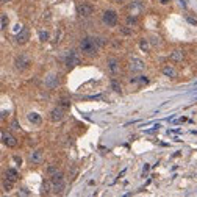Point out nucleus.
Here are the masks:
<instances>
[{
    "label": "nucleus",
    "mask_w": 197,
    "mask_h": 197,
    "mask_svg": "<svg viewBox=\"0 0 197 197\" xmlns=\"http://www.w3.org/2000/svg\"><path fill=\"white\" fill-rule=\"evenodd\" d=\"M8 2H10V0H2V3H8Z\"/></svg>",
    "instance_id": "f704fd0d"
},
{
    "label": "nucleus",
    "mask_w": 197,
    "mask_h": 197,
    "mask_svg": "<svg viewBox=\"0 0 197 197\" xmlns=\"http://www.w3.org/2000/svg\"><path fill=\"white\" fill-rule=\"evenodd\" d=\"M144 67H145L144 61H141L138 58H133L130 61V71L131 72H141V71H144Z\"/></svg>",
    "instance_id": "0eeeda50"
},
{
    "label": "nucleus",
    "mask_w": 197,
    "mask_h": 197,
    "mask_svg": "<svg viewBox=\"0 0 197 197\" xmlns=\"http://www.w3.org/2000/svg\"><path fill=\"white\" fill-rule=\"evenodd\" d=\"M122 33H124V35H131V30H128L127 27H124V28H122Z\"/></svg>",
    "instance_id": "7c9ffc66"
},
{
    "label": "nucleus",
    "mask_w": 197,
    "mask_h": 197,
    "mask_svg": "<svg viewBox=\"0 0 197 197\" xmlns=\"http://www.w3.org/2000/svg\"><path fill=\"white\" fill-rule=\"evenodd\" d=\"M39 39L42 41V42H44V41H47V39H49V33H47V31H42V30H41V31H39Z\"/></svg>",
    "instance_id": "393cba45"
},
{
    "label": "nucleus",
    "mask_w": 197,
    "mask_h": 197,
    "mask_svg": "<svg viewBox=\"0 0 197 197\" xmlns=\"http://www.w3.org/2000/svg\"><path fill=\"white\" fill-rule=\"evenodd\" d=\"M2 143L5 145H8V147H16L17 145V141L14 136L10 133H5V131H2Z\"/></svg>",
    "instance_id": "423d86ee"
},
{
    "label": "nucleus",
    "mask_w": 197,
    "mask_h": 197,
    "mask_svg": "<svg viewBox=\"0 0 197 197\" xmlns=\"http://www.w3.org/2000/svg\"><path fill=\"white\" fill-rule=\"evenodd\" d=\"M80 49H81V52H83L85 55H88V56H94V55L97 53V41L92 39V38L81 39Z\"/></svg>",
    "instance_id": "f257e3e1"
},
{
    "label": "nucleus",
    "mask_w": 197,
    "mask_h": 197,
    "mask_svg": "<svg viewBox=\"0 0 197 197\" xmlns=\"http://www.w3.org/2000/svg\"><path fill=\"white\" fill-rule=\"evenodd\" d=\"M63 117H64V109H63V107L53 108L52 111H50V121H52V122H59Z\"/></svg>",
    "instance_id": "20e7f679"
},
{
    "label": "nucleus",
    "mask_w": 197,
    "mask_h": 197,
    "mask_svg": "<svg viewBox=\"0 0 197 197\" xmlns=\"http://www.w3.org/2000/svg\"><path fill=\"white\" fill-rule=\"evenodd\" d=\"M58 103H59V107H63V108H69L71 107V99L67 97V95H61L58 100Z\"/></svg>",
    "instance_id": "a211bd4d"
},
{
    "label": "nucleus",
    "mask_w": 197,
    "mask_h": 197,
    "mask_svg": "<svg viewBox=\"0 0 197 197\" xmlns=\"http://www.w3.org/2000/svg\"><path fill=\"white\" fill-rule=\"evenodd\" d=\"M28 160H30V163H41L42 161V152L41 150H35V152H31L28 155Z\"/></svg>",
    "instance_id": "9b49d317"
},
{
    "label": "nucleus",
    "mask_w": 197,
    "mask_h": 197,
    "mask_svg": "<svg viewBox=\"0 0 197 197\" xmlns=\"http://www.w3.org/2000/svg\"><path fill=\"white\" fill-rule=\"evenodd\" d=\"M28 39H30L28 30H20L19 33H17V36H16V42L17 44H25Z\"/></svg>",
    "instance_id": "1a4fd4ad"
},
{
    "label": "nucleus",
    "mask_w": 197,
    "mask_h": 197,
    "mask_svg": "<svg viewBox=\"0 0 197 197\" xmlns=\"http://www.w3.org/2000/svg\"><path fill=\"white\" fill-rule=\"evenodd\" d=\"M64 175H63V172L61 171H56V172H53L52 175H50V181H59V180H63Z\"/></svg>",
    "instance_id": "6ab92c4d"
},
{
    "label": "nucleus",
    "mask_w": 197,
    "mask_h": 197,
    "mask_svg": "<svg viewBox=\"0 0 197 197\" xmlns=\"http://www.w3.org/2000/svg\"><path fill=\"white\" fill-rule=\"evenodd\" d=\"M138 83L147 85V83H149V78H147V77H143V75H141V77H138Z\"/></svg>",
    "instance_id": "bb28decb"
},
{
    "label": "nucleus",
    "mask_w": 197,
    "mask_h": 197,
    "mask_svg": "<svg viewBox=\"0 0 197 197\" xmlns=\"http://www.w3.org/2000/svg\"><path fill=\"white\" fill-rule=\"evenodd\" d=\"M183 58H185V52H183V50H174V52L171 53L172 61H181Z\"/></svg>",
    "instance_id": "2eb2a0df"
},
{
    "label": "nucleus",
    "mask_w": 197,
    "mask_h": 197,
    "mask_svg": "<svg viewBox=\"0 0 197 197\" xmlns=\"http://www.w3.org/2000/svg\"><path fill=\"white\" fill-rule=\"evenodd\" d=\"M28 121L31 122V124H36V125H38V124H41V121H42V119H41V116L38 113H35V111H31V113H28Z\"/></svg>",
    "instance_id": "dca6fc26"
},
{
    "label": "nucleus",
    "mask_w": 197,
    "mask_h": 197,
    "mask_svg": "<svg viewBox=\"0 0 197 197\" xmlns=\"http://www.w3.org/2000/svg\"><path fill=\"white\" fill-rule=\"evenodd\" d=\"M52 191L55 194H61L64 191V180H59V181H52Z\"/></svg>",
    "instance_id": "ddd939ff"
},
{
    "label": "nucleus",
    "mask_w": 197,
    "mask_h": 197,
    "mask_svg": "<svg viewBox=\"0 0 197 197\" xmlns=\"http://www.w3.org/2000/svg\"><path fill=\"white\" fill-rule=\"evenodd\" d=\"M97 44H99V45H103V44H105V39L99 38V39H97Z\"/></svg>",
    "instance_id": "72a5a7b5"
},
{
    "label": "nucleus",
    "mask_w": 197,
    "mask_h": 197,
    "mask_svg": "<svg viewBox=\"0 0 197 197\" xmlns=\"http://www.w3.org/2000/svg\"><path fill=\"white\" fill-rule=\"evenodd\" d=\"M28 66H30L28 55L20 53L19 56H16V59H14V67H16L17 71H25V69H28Z\"/></svg>",
    "instance_id": "f03ea898"
},
{
    "label": "nucleus",
    "mask_w": 197,
    "mask_h": 197,
    "mask_svg": "<svg viewBox=\"0 0 197 197\" xmlns=\"http://www.w3.org/2000/svg\"><path fill=\"white\" fill-rule=\"evenodd\" d=\"M20 194H22V196H28L30 192H28V189H27V188H22V189H20Z\"/></svg>",
    "instance_id": "c756f323"
},
{
    "label": "nucleus",
    "mask_w": 197,
    "mask_h": 197,
    "mask_svg": "<svg viewBox=\"0 0 197 197\" xmlns=\"http://www.w3.org/2000/svg\"><path fill=\"white\" fill-rule=\"evenodd\" d=\"M111 86H113V91H114V92H121V91H122L121 85H119L116 80H113V81H111Z\"/></svg>",
    "instance_id": "5701e85b"
},
{
    "label": "nucleus",
    "mask_w": 197,
    "mask_h": 197,
    "mask_svg": "<svg viewBox=\"0 0 197 197\" xmlns=\"http://www.w3.org/2000/svg\"><path fill=\"white\" fill-rule=\"evenodd\" d=\"M108 69H109L111 74H117V72H119V63H117V59H114V58L109 59V61H108Z\"/></svg>",
    "instance_id": "4468645a"
},
{
    "label": "nucleus",
    "mask_w": 197,
    "mask_h": 197,
    "mask_svg": "<svg viewBox=\"0 0 197 197\" xmlns=\"http://www.w3.org/2000/svg\"><path fill=\"white\" fill-rule=\"evenodd\" d=\"M152 39H153V41H152V44H155V45H158V44H160V39H158V38H155V36H153Z\"/></svg>",
    "instance_id": "473e14b6"
},
{
    "label": "nucleus",
    "mask_w": 197,
    "mask_h": 197,
    "mask_svg": "<svg viewBox=\"0 0 197 197\" xmlns=\"http://www.w3.org/2000/svg\"><path fill=\"white\" fill-rule=\"evenodd\" d=\"M13 160H14V163H16V164H19V166H20V163H22V158H20V157L14 155V157H13Z\"/></svg>",
    "instance_id": "c85d7f7f"
},
{
    "label": "nucleus",
    "mask_w": 197,
    "mask_h": 197,
    "mask_svg": "<svg viewBox=\"0 0 197 197\" xmlns=\"http://www.w3.org/2000/svg\"><path fill=\"white\" fill-rule=\"evenodd\" d=\"M128 24H136V19H135V17H128Z\"/></svg>",
    "instance_id": "2f4dec72"
},
{
    "label": "nucleus",
    "mask_w": 197,
    "mask_h": 197,
    "mask_svg": "<svg viewBox=\"0 0 197 197\" xmlns=\"http://www.w3.org/2000/svg\"><path fill=\"white\" fill-rule=\"evenodd\" d=\"M163 74L166 77H171V78H175V77H177V72L174 71L171 66H164L163 67Z\"/></svg>",
    "instance_id": "f3484780"
},
{
    "label": "nucleus",
    "mask_w": 197,
    "mask_h": 197,
    "mask_svg": "<svg viewBox=\"0 0 197 197\" xmlns=\"http://www.w3.org/2000/svg\"><path fill=\"white\" fill-rule=\"evenodd\" d=\"M5 177L8 178V180H11V181H16L17 178H19V172H17V169H14V167H10V169H6Z\"/></svg>",
    "instance_id": "f8f14e48"
},
{
    "label": "nucleus",
    "mask_w": 197,
    "mask_h": 197,
    "mask_svg": "<svg viewBox=\"0 0 197 197\" xmlns=\"http://www.w3.org/2000/svg\"><path fill=\"white\" fill-rule=\"evenodd\" d=\"M10 127H11V130H14V131H19V128H20V125H19V122H17V121H16V119H14V121H13V122H11V125H10Z\"/></svg>",
    "instance_id": "a878e982"
},
{
    "label": "nucleus",
    "mask_w": 197,
    "mask_h": 197,
    "mask_svg": "<svg viewBox=\"0 0 197 197\" xmlns=\"http://www.w3.org/2000/svg\"><path fill=\"white\" fill-rule=\"evenodd\" d=\"M13 183H14V181L8 180V178L5 177V178H3V189H5V191H11V188H13Z\"/></svg>",
    "instance_id": "aec40b11"
},
{
    "label": "nucleus",
    "mask_w": 197,
    "mask_h": 197,
    "mask_svg": "<svg viewBox=\"0 0 197 197\" xmlns=\"http://www.w3.org/2000/svg\"><path fill=\"white\" fill-rule=\"evenodd\" d=\"M6 27H8V16L3 13V14H2V30H5Z\"/></svg>",
    "instance_id": "b1692460"
},
{
    "label": "nucleus",
    "mask_w": 197,
    "mask_h": 197,
    "mask_svg": "<svg viewBox=\"0 0 197 197\" xmlns=\"http://www.w3.org/2000/svg\"><path fill=\"white\" fill-rule=\"evenodd\" d=\"M139 45H141V49H143L144 52H147V50L150 49V47H149V42H147V39H141V41H139Z\"/></svg>",
    "instance_id": "4be33fe9"
},
{
    "label": "nucleus",
    "mask_w": 197,
    "mask_h": 197,
    "mask_svg": "<svg viewBox=\"0 0 197 197\" xmlns=\"http://www.w3.org/2000/svg\"><path fill=\"white\" fill-rule=\"evenodd\" d=\"M77 11H78V14L80 16H83V17H88L92 14V6L88 5V3H81V5H78V8H77Z\"/></svg>",
    "instance_id": "6e6552de"
},
{
    "label": "nucleus",
    "mask_w": 197,
    "mask_h": 197,
    "mask_svg": "<svg viewBox=\"0 0 197 197\" xmlns=\"http://www.w3.org/2000/svg\"><path fill=\"white\" fill-rule=\"evenodd\" d=\"M44 83H45V86H47V88L53 89V88H56V86H59V77H58L56 74H50L47 78L44 80Z\"/></svg>",
    "instance_id": "39448f33"
},
{
    "label": "nucleus",
    "mask_w": 197,
    "mask_h": 197,
    "mask_svg": "<svg viewBox=\"0 0 197 197\" xmlns=\"http://www.w3.org/2000/svg\"><path fill=\"white\" fill-rule=\"evenodd\" d=\"M102 20H103L108 27H114V25H116V22H117V13L113 11V10L105 11L103 14H102Z\"/></svg>",
    "instance_id": "7ed1b4c3"
},
{
    "label": "nucleus",
    "mask_w": 197,
    "mask_h": 197,
    "mask_svg": "<svg viewBox=\"0 0 197 197\" xmlns=\"http://www.w3.org/2000/svg\"><path fill=\"white\" fill-rule=\"evenodd\" d=\"M78 63H80V59H78V56H77L74 52H71V53L66 56V64H67L69 67H74V66H77Z\"/></svg>",
    "instance_id": "9d476101"
},
{
    "label": "nucleus",
    "mask_w": 197,
    "mask_h": 197,
    "mask_svg": "<svg viewBox=\"0 0 197 197\" xmlns=\"http://www.w3.org/2000/svg\"><path fill=\"white\" fill-rule=\"evenodd\" d=\"M161 2H163V3H166V2H169V0H161Z\"/></svg>",
    "instance_id": "c9c22d12"
},
{
    "label": "nucleus",
    "mask_w": 197,
    "mask_h": 197,
    "mask_svg": "<svg viewBox=\"0 0 197 197\" xmlns=\"http://www.w3.org/2000/svg\"><path fill=\"white\" fill-rule=\"evenodd\" d=\"M50 186H52V181H44L42 183V188H41V189H42V194H49Z\"/></svg>",
    "instance_id": "412c9836"
},
{
    "label": "nucleus",
    "mask_w": 197,
    "mask_h": 197,
    "mask_svg": "<svg viewBox=\"0 0 197 197\" xmlns=\"http://www.w3.org/2000/svg\"><path fill=\"white\" fill-rule=\"evenodd\" d=\"M56 171H58V169H56V166H53V164H50V166L47 167V172L50 174V175H52L53 172H56Z\"/></svg>",
    "instance_id": "cd10ccee"
}]
</instances>
